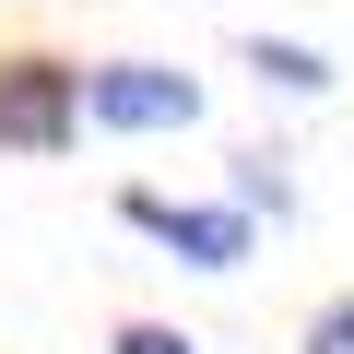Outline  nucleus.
I'll list each match as a JSON object with an SVG mask.
<instances>
[{
	"mask_svg": "<svg viewBox=\"0 0 354 354\" xmlns=\"http://www.w3.org/2000/svg\"><path fill=\"white\" fill-rule=\"evenodd\" d=\"M71 130H83V83H71V59L12 48V59H0V153H59Z\"/></svg>",
	"mask_w": 354,
	"mask_h": 354,
	"instance_id": "obj_1",
	"label": "nucleus"
},
{
	"mask_svg": "<svg viewBox=\"0 0 354 354\" xmlns=\"http://www.w3.org/2000/svg\"><path fill=\"white\" fill-rule=\"evenodd\" d=\"M71 83H83L95 130H189L201 118V83L165 71V59H106V71H71Z\"/></svg>",
	"mask_w": 354,
	"mask_h": 354,
	"instance_id": "obj_2",
	"label": "nucleus"
},
{
	"mask_svg": "<svg viewBox=\"0 0 354 354\" xmlns=\"http://www.w3.org/2000/svg\"><path fill=\"white\" fill-rule=\"evenodd\" d=\"M118 213H130L153 248H177L189 272H236V260H248V213H236V201H165V189H130Z\"/></svg>",
	"mask_w": 354,
	"mask_h": 354,
	"instance_id": "obj_3",
	"label": "nucleus"
},
{
	"mask_svg": "<svg viewBox=\"0 0 354 354\" xmlns=\"http://www.w3.org/2000/svg\"><path fill=\"white\" fill-rule=\"evenodd\" d=\"M248 71H260L272 95H319V83H330V59H319V48H295V36H260V48H248Z\"/></svg>",
	"mask_w": 354,
	"mask_h": 354,
	"instance_id": "obj_4",
	"label": "nucleus"
},
{
	"mask_svg": "<svg viewBox=\"0 0 354 354\" xmlns=\"http://www.w3.org/2000/svg\"><path fill=\"white\" fill-rule=\"evenodd\" d=\"M236 213L260 225V213H295V177H283V153H236Z\"/></svg>",
	"mask_w": 354,
	"mask_h": 354,
	"instance_id": "obj_5",
	"label": "nucleus"
},
{
	"mask_svg": "<svg viewBox=\"0 0 354 354\" xmlns=\"http://www.w3.org/2000/svg\"><path fill=\"white\" fill-rule=\"evenodd\" d=\"M295 354H354V295H330V307L295 330Z\"/></svg>",
	"mask_w": 354,
	"mask_h": 354,
	"instance_id": "obj_6",
	"label": "nucleus"
},
{
	"mask_svg": "<svg viewBox=\"0 0 354 354\" xmlns=\"http://www.w3.org/2000/svg\"><path fill=\"white\" fill-rule=\"evenodd\" d=\"M106 354H201V342H189V330H165V319H118Z\"/></svg>",
	"mask_w": 354,
	"mask_h": 354,
	"instance_id": "obj_7",
	"label": "nucleus"
}]
</instances>
